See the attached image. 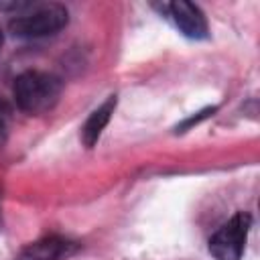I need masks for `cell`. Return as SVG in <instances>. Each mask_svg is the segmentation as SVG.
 Listing matches in <instances>:
<instances>
[{"instance_id":"9c48e42d","label":"cell","mask_w":260,"mask_h":260,"mask_svg":"<svg viewBox=\"0 0 260 260\" xmlns=\"http://www.w3.org/2000/svg\"><path fill=\"white\" fill-rule=\"evenodd\" d=\"M2 43H4V37H2V30H0V47H2Z\"/></svg>"},{"instance_id":"8992f818","label":"cell","mask_w":260,"mask_h":260,"mask_svg":"<svg viewBox=\"0 0 260 260\" xmlns=\"http://www.w3.org/2000/svg\"><path fill=\"white\" fill-rule=\"evenodd\" d=\"M114 110H116V95H110L102 106H98V108L89 114V118H87L85 124L81 126V142H83L87 148H91V146L100 140L104 128L108 126V122H110V118H112V114H114Z\"/></svg>"},{"instance_id":"3957f363","label":"cell","mask_w":260,"mask_h":260,"mask_svg":"<svg viewBox=\"0 0 260 260\" xmlns=\"http://www.w3.org/2000/svg\"><path fill=\"white\" fill-rule=\"evenodd\" d=\"M250 228V213L238 211L209 238V254L215 260H240L248 242Z\"/></svg>"},{"instance_id":"ba28073f","label":"cell","mask_w":260,"mask_h":260,"mask_svg":"<svg viewBox=\"0 0 260 260\" xmlns=\"http://www.w3.org/2000/svg\"><path fill=\"white\" fill-rule=\"evenodd\" d=\"M6 126H8V124H6V114L0 110V142H2L4 136H6Z\"/></svg>"},{"instance_id":"6da1fadb","label":"cell","mask_w":260,"mask_h":260,"mask_svg":"<svg viewBox=\"0 0 260 260\" xmlns=\"http://www.w3.org/2000/svg\"><path fill=\"white\" fill-rule=\"evenodd\" d=\"M61 79L45 71H24L14 79L12 85L16 106L30 116L51 112L61 98Z\"/></svg>"},{"instance_id":"5b68a950","label":"cell","mask_w":260,"mask_h":260,"mask_svg":"<svg viewBox=\"0 0 260 260\" xmlns=\"http://www.w3.org/2000/svg\"><path fill=\"white\" fill-rule=\"evenodd\" d=\"M77 252V244L59 236L41 238L28 246H24L16 260H67Z\"/></svg>"},{"instance_id":"7a4b0ae2","label":"cell","mask_w":260,"mask_h":260,"mask_svg":"<svg viewBox=\"0 0 260 260\" xmlns=\"http://www.w3.org/2000/svg\"><path fill=\"white\" fill-rule=\"evenodd\" d=\"M69 22V12L63 4L45 2V4H30L26 2L14 18H10L8 28L18 39H41L57 35Z\"/></svg>"},{"instance_id":"277c9868","label":"cell","mask_w":260,"mask_h":260,"mask_svg":"<svg viewBox=\"0 0 260 260\" xmlns=\"http://www.w3.org/2000/svg\"><path fill=\"white\" fill-rule=\"evenodd\" d=\"M162 10L169 14L173 24L179 28V32L193 41H203L209 37L207 18L201 12L199 6L187 2V0H175L171 4H165Z\"/></svg>"},{"instance_id":"52a82bcc","label":"cell","mask_w":260,"mask_h":260,"mask_svg":"<svg viewBox=\"0 0 260 260\" xmlns=\"http://www.w3.org/2000/svg\"><path fill=\"white\" fill-rule=\"evenodd\" d=\"M215 112V108H205L203 112H199L197 116H193V118H189V120H185L183 124H181V128H189V126H193V124H197V122H201L203 118H207L209 114H213Z\"/></svg>"}]
</instances>
